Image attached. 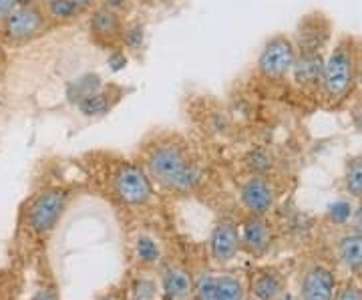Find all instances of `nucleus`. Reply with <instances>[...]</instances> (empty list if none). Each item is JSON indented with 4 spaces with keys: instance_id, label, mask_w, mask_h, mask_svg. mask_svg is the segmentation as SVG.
<instances>
[{
    "instance_id": "f257e3e1",
    "label": "nucleus",
    "mask_w": 362,
    "mask_h": 300,
    "mask_svg": "<svg viewBox=\"0 0 362 300\" xmlns=\"http://www.w3.org/2000/svg\"><path fill=\"white\" fill-rule=\"evenodd\" d=\"M145 173L161 188L187 194L199 183V168L177 137L159 139L145 156Z\"/></svg>"
},
{
    "instance_id": "f03ea898",
    "label": "nucleus",
    "mask_w": 362,
    "mask_h": 300,
    "mask_svg": "<svg viewBox=\"0 0 362 300\" xmlns=\"http://www.w3.org/2000/svg\"><path fill=\"white\" fill-rule=\"evenodd\" d=\"M358 57H361V49L352 37L338 39L330 52L326 54L320 89L332 103L344 101L354 89L358 75Z\"/></svg>"
},
{
    "instance_id": "7ed1b4c3",
    "label": "nucleus",
    "mask_w": 362,
    "mask_h": 300,
    "mask_svg": "<svg viewBox=\"0 0 362 300\" xmlns=\"http://www.w3.org/2000/svg\"><path fill=\"white\" fill-rule=\"evenodd\" d=\"M0 28L8 45L21 47L42 37L49 30V18L37 2H18Z\"/></svg>"
},
{
    "instance_id": "20e7f679",
    "label": "nucleus",
    "mask_w": 362,
    "mask_h": 300,
    "mask_svg": "<svg viewBox=\"0 0 362 300\" xmlns=\"http://www.w3.org/2000/svg\"><path fill=\"white\" fill-rule=\"evenodd\" d=\"M296 57L298 51L294 39L280 33V35H274L264 42V47L258 54V61H256V69L264 79L282 81L292 73Z\"/></svg>"
},
{
    "instance_id": "39448f33",
    "label": "nucleus",
    "mask_w": 362,
    "mask_h": 300,
    "mask_svg": "<svg viewBox=\"0 0 362 300\" xmlns=\"http://www.w3.org/2000/svg\"><path fill=\"white\" fill-rule=\"evenodd\" d=\"M113 192L127 206H145L153 196V185L139 166L123 163L113 175Z\"/></svg>"
},
{
    "instance_id": "423d86ee",
    "label": "nucleus",
    "mask_w": 362,
    "mask_h": 300,
    "mask_svg": "<svg viewBox=\"0 0 362 300\" xmlns=\"http://www.w3.org/2000/svg\"><path fill=\"white\" fill-rule=\"evenodd\" d=\"M332 37V25L322 13L306 14L298 23L296 45L298 54H324Z\"/></svg>"
},
{
    "instance_id": "0eeeda50",
    "label": "nucleus",
    "mask_w": 362,
    "mask_h": 300,
    "mask_svg": "<svg viewBox=\"0 0 362 300\" xmlns=\"http://www.w3.org/2000/svg\"><path fill=\"white\" fill-rule=\"evenodd\" d=\"M66 206V194L59 188L45 190L28 209V224L37 234H47L57 226Z\"/></svg>"
},
{
    "instance_id": "6e6552de",
    "label": "nucleus",
    "mask_w": 362,
    "mask_h": 300,
    "mask_svg": "<svg viewBox=\"0 0 362 300\" xmlns=\"http://www.w3.org/2000/svg\"><path fill=\"white\" fill-rule=\"evenodd\" d=\"M125 28V18L107 6H97L89 16V37L101 49H119Z\"/></svg>"
},
{
    "instance_id": "1a4fd4ad",
    "label": "nucleus",
    "mask_w": 362,
    "mask_h": 300,
    "mask_svg": "<svg viewBox=\"0 0 362 300\" xmlns=\"http://www.w3.org/2000/svg\"><path fill=\"white\" fill-rule=\"evenodd\" d=\"M244 284L233 276H202L195 284V300H244Z\"/></svg>"
},
{
    "instance_id": "9d476101",
    "label": "nucleus",
    "mask_w": 362,
    "mask_h": 300,
    "mask_svg": "<svg viewBox=\"0 0 362 300\" xmlns=\"http://www.w3.org/2000/svg\"><path fill=\"white\" fill-rule=\"evenodd\" d=\"M240 197L244 208L252 216H264L268 214L274 206V190L272 185L262 175H252L240 190Z\"/></svg>"
},
{
    "instance_id": "9b49d317",
    "label": "nucleus",
    "mask_w": 362,
    "mask_h": 300,
    "mask_svg": "<svg viewBox=\"0 0 362 300\" xmlns=\"http://www.w3.org/2000/svg\"><path fill=\"white\" fill-rule=\"evenodd\" d=\"M334 290H337V278L332 270L316 264L304 275L300 296L302 300H334Z\"/></svg>"
},
{
    "instance_id": "f8f14e48",
    "label": "nucleus",
    "mask_w": 362,
    "mask_h": 300,
    "mask_svg": "<svg viewBox=\"0 0 362 300\" xmlns=\"http://www.w3.org/2000/svg\"><path fill=\"white\" fill-rule=\"evenodd\" d=\"M209 250H211V258L218 264L230 262L240 250V230L233 222L223 220L220 222L209 238Z\"/></svg>"
},
{
    "instance_id": "ddd939ff",
    "label": "nucleus",
    "mask_w": 362,
    "mask_h": 300,
    "mask_svg": "<svg viewBox=\"0 0 362 300\" xmlns=\"http://www.w3.org/2000/svg\"><path fill=\"white\" fill-rule=\"evenodd\" d=\"M326 54H298L292 67V79L302 89H320Z\"/></svg>"
},
{
    "instance_id": "4468645a",
    "label": "nucleus",
    "mask_w": 362,
    "mask_h": 300,
    "mask_svg": "<svg viewBox=\"0 0 362 300\" xmlns=\"http://www.w3.org/2000/svg\"><path fill=\"white\" fill-rule=\"evenodd\" d=\"M121 99V89L119 87H99L89 95H85L81 101H77L78 111L85 117H103L109 111H113V107Z\"/></svg>"
},
{
    "instance_id": "2eb2a0df",
    "label": "nucleus",
    "mask_w": 362,
    "mask_h": 300,
    "mask_svg": "<svg viewBox=\"0 0 362 300\" xmlns=\"http://www.w3.org/2000/svg\"><path fill=\"white\" fill-rule=\"evenodd\" d=\"M240 246H244L252 254H262L270 246V230L268 224L259 216H252L242 224L240 230Z\"/></svg>"
},
{
    "instance_id": "dca6fc26",
    "label": "nucleus",
    "mask_w": 362,
    "mask_h": 300,
    "mask_svg": "<svg viewBox=\"0 0 362 300\" xmlns=\"http://www.w3.org/2000/svg\"><path fill=\"white\" fill-rule=\"evenodd\" d=\"M42 11L47 14L49 23H57V25L75 23L78 16L85 13V8H81L73 0H45Z\"/></svg>"
},
{
    "instance_id": "f3484780",
    "label": "nucleus",
    "mask_w": 362,
    "mask_h": 300,
    "mask_svg": "<svg viewBox=\"0 0 362 300\" xmlns=\"http://www.w3.org/2000/svg\"><path fill=\"white\" fill-rule=\"evenodd\" d=\"M338 258L350 270H362V234H346L338 242Z\"/></svg>"
},
{
    "instance_id": "a211bd4d",
    "label": "nucleus",
    "mask_w": 362,
    "mask_h": 300,
    "mask_svg": "<svg viewBox=\"0 0 362 300\" xmlns=\"http://www.w3.org/2000/svg\"><path fill=\"white\" fill-rule=\"evenodd\" d=\"M161 284L168 300H180L185 299L192 292V280L183 270L177 268H165L161 276Z\"/></svg>"
},
{
    "instance_id": "6ab92c4d",
    "label": "nucleus",
    "mask_w": 362,
    "mask_h": 300,
    "mask_svg": "<svg viewBox=\"0 0 362 300\" xmlns=\"http://www.w3.org/2000/svg\"><path fill=\"white\" fill-rule=\"evenodd\" d=\"M254 294H256V299L258 300H276V296L280 294V290H282V280H280V276L276 275V272H259L256 276V280H254Z\"/></svg>"
},
{
    "instance_id": "aec40b11",
    "label": "nucleus",
    "mask_w": 362,
    "mask_h": 300,
    "mask_svg": "<svg viewBox=\"0 0 362 300\" xmlns=\"http://www.w3.org/2000/svg\"><path fill=\"white\" fill-rule=\"evenodd\" d=\"M143 45H145V26L141 23H125L121 47L131 52H137L141 51Z\"/></svg>"
},
{
    "instance_id": "412c9836",
    "label": "nucleus",
    "mask_w": 362,
    "mask_h": 300,
    "mask_svg": "<svg viewBox=\"0 0 362 300\" xmlns=\"http://www.w3.org/2000/svg\"><path fill=\"white\" fill-rule=\"evenodd\" d=\"M344 183L349 194L354 197H362V156L352 157L346 166V173H344Z\"/></svg>"
},
{
    "instance_id": "4be33fe9",
    "label": "nucleus",
    "mask_w": 362,
    "mask_h": 300,
    "mask_svg": "<svg viewBox=\"0 0 362 300\" xmlns=\"http://www.w3.org/2000/svg\"><path fill=\"white\" fill-rule=\"evenodd\" d=\"M247 166L254 171V175H262L272 168V157L264 149H254L247 156Z\"/></svg>"
},
{
    "instance_id": "5701e85b",
    "label": "nucleus",
    "mask_w": 362,
    "mask_h": 300,
    "mask_svg": "<svg viewBox=\"0 0 362 300\" xmlns=\"http://www.w3.org/2000/svg\"><path fill=\"white\" fill-rule=\"evenodd\" d=\"M135 248H137V256H139L143 262L159 260V248H157V244L149 238V236H139Z\"/></svg>"
},
{
    "instance_id": "b1692460",
    "label": "nucleus",
    "mask_w": 362,
    "mask_h": 300,
    "mask_svg": "<svg viewBox=\"0 0 362 300\" xmlns=\"http://www.w3.org/2000/svg\"><path fill=\"white\" fill-rule=\"evenodd\" d=\"M73 87H75V91L77 93H73V95H69V97H71L73 101H81L85 95H89V93H93L95 89H99L101 83H99V77H97V75H87V77L78 79Z\"/></svg>"
},
{
    "instance_id": "393cba45",
    "label": "nucleus",
    "mask_w": 362,
    "mask_h": 300,
    "mask_svg": "<svg viewBox=\"0 0 362 300\" xmlns=\"http://www.w3.org/2000/svg\"><path fill=\"white\" fill-rule=\"evenodd\" d=\"M350 204L349 202H337L332 208H330V218L338 224H344L350 218Z\"/></svg>"
},
{
    "instance_id": "a878e982",
    "label": "nucleus",
    "mask_w": 362,
    "mask_h": 300,
    "mask_svg": "<svg viewBox=\"0 0 362 300\" xmlns=\"http://www.w3.org/2000/svg\"><path fill=\"white\" fill-rule=\"evenodd\" d=\"M131 4H133V0H103V6L115 11L121 16H125V13H129Z\"/></svg>"
},
{
    "instance_id": "bb28decb",
    "label": "nucleus",
    "mask_w": 362,
    "mask_h": 300,
    "mask_svg": "<svg viewBox=\"0 0 362 300\" xmlns=\"http://www.w3.org/2000/svg\"><path fill=\"white\" fill-rule=\"evenodd\" d=\"M153 299V284L147 282V280H141L137 282L135 287V300H151Z\"/></svg>"
},
{
    "instance_id": "cd10ccee",
    "label": "nucleus",
    "mask_w": 362,
    "mask_h": 300,
    "mask_svg": "<svg viewBox=\"0 0 362 300\" xmlns=\"http://www.w3.org/2000/svg\"><path fill=\"white\" fill-rule=\"evenodd\" d=\"M337 300H362V290L354 284H349L344 290H340Z\"/></svg>"
},
{
    "instance_id": "c85d7f7f",
    "label": "nucleus",
    "mask_w": 362,
    "mask_h": 300,
    "mask_svg": "<svg viewBox=\"0 0 362 300\" xmlns=\"http://www.w3.org/2000/svg\"><path fill=\"white\" fill-rule=\"evenodd\" d=\"M18 2H21V0H0V25L4 23V18L11 14V11H13Z\"/></svg>"
},
{
    "instance_id": "c756f323",
    "label": "nucleus",
    "mask_w": 362,
    "mask_h": 300,
    "mask_svg": "<svg viewBox=\"0 0 362 300\" xmlns=\"http://www.w3.org/2000/svg\"><path fill=\"white\" fill-rule=\"evenodd\" d=\"M33 300H59V299H57V294H54L52 290H40L39 294H37Z\"/></svg>"
},
{
    "instance_id": "7c9ffc66",
    "label": "nucleus",
    "mask_w": 362,
    "mask_h": 300,
    "mask_svg": "<svg viewBox=\"0 0 362 300\" xmlns=\"http://www.w3.org/2000/svg\"><path fill=\"white\" fill-rule=\"evenodd\" d=\"M354 228H356V232H361L362 234V206L356 209V214H354Z\"/></svg>"
},
{
    "instance_id": "2f4dec72",
    "label": "nucleus",
    "mask_w": 362,
    "mask_h": 300,
    "mask_svg": "<svg viewBox=\"0 0 362 300\" xmlns=\"http://www.w3.org/2000/svg\"><path fill=\"white\" fill-rule=\"evenodd\" d=\"M4 67H6V52H4V49L0 47V75H2Z\"/></svg>"
},
{
    "instance_id": "473e14b6",
    "label": "nucleus",
    "mask_w": 362,
    "mask_h": 300,
    "mask_svg": "<svg viewBox=\"0 0 362 300\" xmlns=\"http://www.w3.org/2000/svg\"><path fill=\"white\" fill-rule=\"evenodd\" d=\"M73 2H75V4H78L81 8H85V11H87V8H89V6L93 4V2H95V0H73Z\"/></svg>"
},
{
    "instance_id": "72a5a7b5",
    "label": "nucleus",
    "mask_w": 362,
    "mask_h": 300,
    "mask_svg": "<svg viewBox=\"0 0 362 300\" xmlns=\"http://www.w3.org/2000/svg\"><path fill=\"white\" fill-rule=\"evenodd\" d=\"M356 83L361 85V89H362V51H361V57H358V75H356Z\"/></svg>"
},
{
    "instance_id": "f704fd0d",
    "label": "nucleus",
    "mask_w": 362,
    "mask_h": 300,
    "mask_svg": "<svg viewBox=\"0 0 362 300\" xmlns=\"http://www.w3.org/2000/svg\"><path fill=\"white\" fill-rule=\"evenodd\" d=\"M358 127L362 129V113H361V117H358Z\"/></svg>"
},
{
    "instance_id": "c9c22d12",
    "label": "nucleus",
    "mask_w": 362,
    "mask_h": 300,
    "mask_svg": "<svg viewBox=\"0 0 362 300\" xmlns=\"http://www.w3.org/2000/svg\"><path fill=\"white\" fill-rule=\"evenodd\" d=\"M159 2H171V0H159Z\"/></svg>"
},
{
    "instance_id": "e433bc0d",
    "label": "nucleus",
    "mask_w": 362,
    "mask_h": 300,
    "mask_svg": "<svg viewBox=\"0 0 362 300\" xmlns=\"http://www.w3.org/2000/svg\"><path fill=\"white\" fill-rule=\"evenodd\" d=\"M105 300H113V299H105Z\"/></svg>"
}]
</instances>
